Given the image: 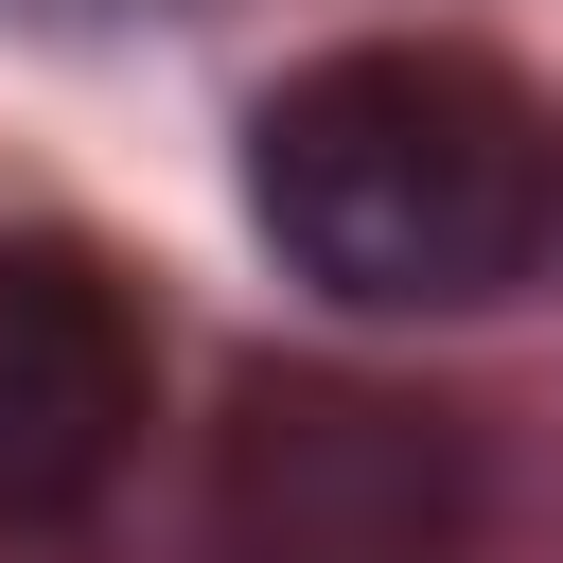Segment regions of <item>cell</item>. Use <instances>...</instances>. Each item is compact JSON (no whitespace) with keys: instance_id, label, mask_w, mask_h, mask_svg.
I'll use <instances>...</instances> for the list:
<instances>
[{"instance_id":"6da1fadb","label":"cell","mask_w":563,"mask_h":563,"mask_svg":"<svg viewBox=\"0 0 563 563\" xmlns=\"http://www.w3.org/2000/svg\"><path fill=\"white\" fill-rule=\"evenodd\" d=\"M246 194H264L299 282H334L369 317H457V299H510L545 264L563 141L493 53L369 35V53H317L246 123Z\"/></svg>"},{"instance_id":"7a4b0ae2","label":"cell","mask_w":563,"mask_h":563,"mask_svg":"<svg viewBox=\"0 0 563 563\" xmlns=\"http://www.w3.org/2000/svg\"><path fill=\"white\" fill-rule=\"evenodd\" d=\"M211 563H475V422L369 369H264L211 440Z\"/></svg>"},{"instance_id":"3957f363","label":"cell","mask_w":563,"mask_h":563,"mask_svg":"<svg viewBox=\"0 0 563 563\" xmlns=\"http://www.w3.org/2000/svg\"><path fill=\"white\" fill-rule=\"evenodd\" d=\"M141 457V299L18 229L0 246V528H70L106 475Z\"/></svg>"}]
</instances>
